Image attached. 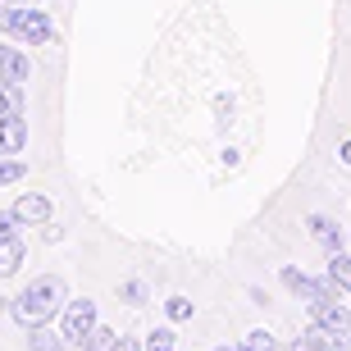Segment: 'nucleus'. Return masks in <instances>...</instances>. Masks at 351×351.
I'll use <instances>...</instances> for the list:
<instances>
[{"label": "nucleus", "mask_w": 351, "mask_h": 351, "mask_svg": "<svg viewBox=\"0 0 351 351\" xmlns=\"http://www.w3.org/2000/svg\"><path fill=\"white\" fill-rule=\"evenodd\" d=\"M146 351H173V328H156L146 338Z\"/></svg>", "instance_id": "obj_15"}, {"label": "nucleus", "mask_w": 351, "mask_h": 351, "mask_svg": "<svg viewBox=\"0 0 351 351\" xmlns=\"http://www.w3.org/2000/svg\"><path fill=\"white\" fill-rule=\"evenodd\" d=\"M23 265V242H19V233H5L0 237V274H14Z\"/></svg>", "instance_id": "obj_11"}, {"label": "nucleus", "mask_w": 351, "mask_h": 351, "mask_svg": "<svg viewBox=\"0 0 351 351\" xmlns=\"http://www.w3.org/2000/svg\"><path fill=\"white\" fill-rule=\"evenodd\" d=\"M311 319H315V324H324V328H333V333H351V311L338 306L333 297H328V301H311Z\"/></svg>", "instance_id": "obj_4"}, {"label": "nucleus", "mask_w": 351, "mask_h": 351, "mask_svg": "<svg viewBox=\"0 0 351 351\" xmlns=\"http://www.w3.org/2000/svg\"><path fill=\"white\" fill-rule=\"evenodd\" d=\"M297 351H328V347H319L315 338H301V342H297Z\"/></svg>", "instance_id": "obj_22"}, {"label": "nucleus", "mask_w": 351, "mask_h": 351, "mask_svg": "<svg viewBox=\"0 0 351 351\" xmlns=\"http://www.w3.org/2000/svg\"><path fill=\"white\" fill-rule=\"evenodd\" d=\"M5 27H10V10H5V5H0V32H5Z\"/></svg>", "instance_id": "obj_23"}, {"label": "nucleus", "mask_w": 351, "mask_h": 351, "mask_svg": "<svg viewBox=\"0 0 351 351\" xmlns=\"http://www.w3.org/2000/svg\"><path fill=\"white\" fill-rule=\"evenodd\" d=\"M60 306H64V278H37V283H27L19 297H14V306H10V315L19 319L23 328H32V324H51L55 315H60Z\"/></svg>", "instance_id": "obj_1"}, {"label": "nucleus", "mask_w": 351, "mask_h": 351, "mask_svg": "<svg viewBox=\"0 0 351 351\" xmlns=\"http://www.w3.org/2000/svg\"><path fill=\"white\" fill-rule=\"evenodd\" d=\"M14 41H23V46H46L55 37V23L46 10H10V27H5Z\"/></svg>", "instance_id": "obj_2"}, {"label": "nucleus", "mask_w": 351, "mask_h": 351, "mask_svg": "<svg viewBox=\"0 0 351 351\" xmlns=\"http://www.w3.org/2000/svg\"><path fill=\"white\" fill-rule=\"evenodd\" d=\"M69 342L60 338V333H51L46 324H32L27 328V351H64Z\"/></svg>", "instance_id": "obj_10"}, {"label": "nucleus", "mask_w": 351, "mask_h": 351, "mask_svg": "<svg viewBox=\"0 0 351 351\" xmlns=\"http://www.w3.org/2000/svg\"><path fill=\"white\" fill-rule=\"evenodd\" d=\"M82 347L87 351H110L114 347V333H110V328H91L87 338H82Z\"/></svg>", "instance_id": "obj_14"}, {"label": "nucleus", "mask_w": 351, "mask_h": 351, "mask_svg": "<svg viewBox=\"0 0 351 351\" xmlns=\"http://www.w3.org/2000/svg\"><path fill=\"white\" fill-rule=\"evenodd\" d=\"M123 297H128L132 306H142V297H146V287H142V283H123Z\"/></svg>", "instance_id": "obj_20"}, {"label": "nucleus", "mask_w": 351, "mask_h": 351, "mask_svg": "<svg viewBox=\"0 0 351 351\" xmlns=\"http://www.w3.org/2000/svg\"><path fill=\"white\" fill-rule=\"evenodd\" d=\"M10 5H37V0H10Z\"/></svg>", "instance_id": "obj_25"}, {"label": "nucleus", "mask_w": 351, "mask_h": 351, "mask_svg": "<svg viewBox=\"0 0 351 351\" xmlns=\"http://www.w3.org/2000/svg\"><path fill=\"white\" fill-rule=\"evenodd\" d=\"M328 278H333L338 287H347V292H351V256L333 251V256H328Z\"/></svg>", "instance_id": "obj_13"}, {"label": "nucleus", "mask_w": 351, "mask_h": 351, "mask_svg": "<svg viewBox=\"0 0 351 351\" xmlns=\"http://www.w3.org/2000/svg\"><path fill=\"white\" fill-rule=\"evenodd\" d=\"M5 114H23V82H5L0 78V119Z\"/></svg>", "instance_id": "obj_12"}, {"label": "nucleus", "mask_w": 351, "mask_h": 351, "mask_svg": "<svg viewBox=\"0 0 351 351\" xmlns=\"http://www.w3.org/2000/svg\"><path fill=\"white\" fill-rule=\"evenodd\" d=\"M14 215H19V223H46L51 219V201H46V196H19V201H14Z\"/></svg>", "instance_id": "obj_8"}, {"label": "nucleus", "mask_w": 351, "mask_h": 351, "mask_svg": "<svg viewBox=\"0 0 351 351\" xmlns=\"http://www.w3.org/2000/svg\"><path fill=\"white\" fill-rule=\"evenodd\" d=\"M91 328H96V306H91L87 297L69 301V306H64V342H82Z\"/></svg>", "instance_id": "obj_3"}, {"label": "nucleus", "mask_w": 351, "mask_h": 351, "mask_svg": "<svg viewBox=\"0 0 351 351\" xmlns=\"http://www.w3.org/2000/svg\"><path fill=\"white\" fill-rule=\"evenodd\" d=\"M165 306H169V319H192V301L187 297H169Z\"/></svg>", "instance_id": "obj_16"}, {"label": "nucleus", "mask_w": 351, "mask_h": 351, "mask_svg": "<svg viewBox=\"0 0 351 351\" xmlns=\"http://www.w3.org/2000/svg\"><path fill=\"white\" fill-rule=\"evenodd\" d=\"M14 178H23V165H19V160H0V187H5V182H14Z\"/></svg>", "instance_id": "obj_17"}, {"label": "nucleus", "mask_w": 351, "mask_h": 351, "mask_svg": "<svg viewBox=\"0 0 351 351\" xmlns=\"http://www.w3.org/2000/svg\"><path fill=\"white\" fill-rule=\"evenodd\" d=\"M247 351H278V347H274V338L261 328V333H251V338H247Z\"/></svg>", "instance_id": "obj_18"}, {"label": "nucleus", "mask_w": 351, "mask_h": 351, "mask_svg": "<svg viewBox=\"0 0 351 351\" xmlns=\"http://www.w3.org/2000/svg\"><path fill=\"white\" fill-rule=\"evenodd\" d=\"M311 233H315V242L333 256V251H342V228L333 219H324V215H311Z\"/></svg>", "instance_id": "obj_9"}, {"label": "nucleus", "mask_w": 351, "mask_h": 351, "mask_svg": "<svg viewBox=\"0 0 351 351\" xmlns=\"http://www.w3.org/2000/svg\"><path fill=\"white\" fill-rule=\"evenodd\" d=\"M342 165H351V142H342Z\"/></svg>", "instance_id": "obj_24"}, {"label": "nucleus", "mask_w": 351, "mask_h": 351, "mask_svg": "<svg viewBox=\"0 0 351 351\" xmlns=\"http://www.w3.org/2000/svg\"><path fill=\"white\" fill-rule=\"evenodd\" d=\"M32 64H27V55L19 46H0V78L5 82H27Z\"/></svg>", "instance_id": "obj_7"}, {"label": "nucleus", "mask_w": 351, "mask_h": 351, "mask_svg": "<svg viewBox=\"0 0 351 351\" xmlns=\"http://www.w3.org/2000/svg\"><path fill=\"white\" fill-rule=\"evenodd\" d=\"M283 283L292 287L297 297H306V301H328V297H333V287H328V283H319V278H311V274L292 269V265L283 269Z\"/></svg>", "instance_id": "obj_5"}, {"label": "nucleus", "mask_w": 351, "mask_h": 351, "mask_svg": "<svg viewBox=\"0 0 351 351\" xmlns=\"http://www.w3.org/2000/svg\"><path fill=\"white\" fill-rule=\"evenodd\" d=\"M5 233H19V215L14 210H0V237Z\"/></svg>", "instance_id": "obj_19"}, {"label": "nucleus", "mask_w": 351, "mask_h": 351, "mask_svg": "<svg viewBox=\"0 0 351 351\" xmlns=\"http://www.w3.org/2000/svg\"><path fill=\"white\" fill-rule=\"evenodd\" d=\"M27 142V123L23 114H5L0 119V156H19Z\"/></svg>", "instance_id": "obj_6"}, {"label": "nucleus", "mask_w": 351, "mask_h": 351, "mask_svg": "<svg viewBox=\"0 0 351 351\" xmlns=\"http://www.w3.org/2000/svg\"><path fill=\"white\" fill-rule=\"evenodd\" d=\"M110 351H142V342H137V338H114Z\"/></svg>", "instance_id": "obj_21"}]
</instances>
